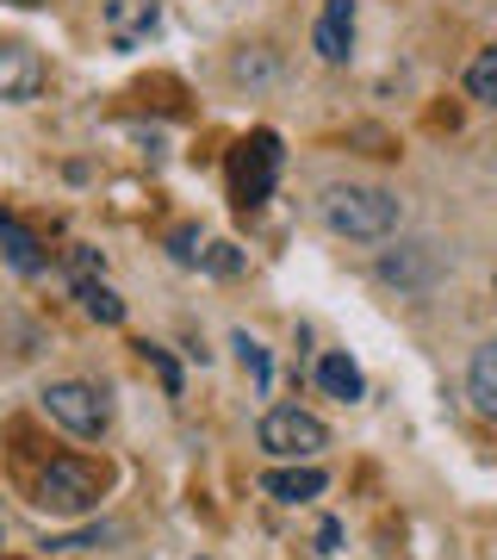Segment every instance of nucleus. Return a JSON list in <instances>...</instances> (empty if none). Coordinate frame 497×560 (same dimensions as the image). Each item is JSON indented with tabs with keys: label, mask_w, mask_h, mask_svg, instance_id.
Returning <instances> with one entry per match:
<instances>
[{
	"label": "nucleus",
	"mask_w": 497,
	"mask_h": 560,
	"mask_svg": "<svg viewBox=\"0 0 497 560\" xmlns=\"http://www.w3.org/2000/svg\"><path fill=\"white\" fill-rule=\"evenodd\" d=\"M99 474L94 467H87V460H50V467H44L38 474V504L44 511H57V517H81V511H94L99 504Z\"/></svg>",
	"instance_id": "2"
},
{
	"label": "nucleus",
	"mask_w": 497,
	"mask_h": 560,
	"mask_svg": "<svg viewBox=\"0 0 497 560\" xmlns=\"http://www.w3.org/2000/svg\"><path fill=\"white\" fill-rule=\"evenodd\" d=\"M44 411H50V423H62L69 436H99L106 423H113V405H106V393L87 381H57L44 386Z\"/></svg>",
	"instance_id": "5"
},
{
	"label": "nucleus",
	"mask_w": 497,
	"mask_h": 560,
	"mask_svg": "<svg viewBox=\"0 0 497 560\" xmlns=\"http://www.w3.org/2000/svg\"><path fill=\"white\" fill-rule=\"evenodd\" d=\"M0 249H7V261H13L20 275H38V268H44L38 237H32V231H25L20 219H13V212H0Z\"/></svg>",
	"instance_id": "10"
},
{
	"label": "nucleus",
	"mask_w": 497,
	"mask_h": 560,
	"mask_svg": "<svg viewBox=\"0 0 497 560\" xmlns=\"http://www.w3.org/2000/svg\"><path fill=\"white\" fill-rule=\"evenodd\" d=\"M274 175H280V138L274 131H256V138L237 143V156H230V194H237V206L249 212V206H261L268 194H274Z\"/></svg>",
	"instance_id": "3"
},
{
	"label": "nucleus",
	"mask_w": 497,
	"mask_h": 560,
	"mask_svg": "<svg viewBox=\"0 0 497 560\" xmlns=\"http://www.w3.org/2000/svg\"><path fill=\"white\" fill-rule=\"evenodd\" d=\"M75 300H81V312H87V318L125 324V300L113 293V287H99V280H75Z\"/></svg>",
	"instance_id": "12"
},
{
	"label": "nucleus",
	"mask_w": 497,
	"mask_h": 560,
	"mask_svg": "<svg viewBox=\"0 0 497 560\" xmlns=\"http://www.w3.org/2000/svg\"><path fill=\"white\" fill-rule=\"evenodd\" d=\"M261 448L280 460H311L330 448V430H323L311 411H298V405H274L268 418H261Z\"/></svg>",
	"instance_id": "4"
},
{
	"label": "nucleus",
	"mask_w": 497,
	"mask_h": 560,
	"mask_svg": "<svg viewBox=\"0 0 497 560\" xmlns=\"http://www.w3.org/2000/svg\"><path fill=\"white\" fill-rule=\"evenodd\" d=\"M138 349H143V361H150V368L162 374V386H168V393H180V368H175V355H168V349H156V342H138Z\"/></svg>",
	"instance_id": "14"
},
{
	"label": "nucleus",
	"mask_w": 497,
	"mask_h": 560,
	"mask_svg": "<svg viewBox=\"0 0 497 560\" xmlns=\"http://www.w3.org/2000/svg\"><path fill=\"white\" fill-rule=\"evenodd\" d=\"M398 200L386 187H360V180H336V187H323V224L348 243H379L398 231Z\"/></svg>",
	"instance_id": "1"
},
{
	"label": "nucleus",
	"mask_w": 497,
	"mask_h": 560,
	"mask_svg": "<svg viewBox=\"0 0 497 560\" xmlns=\"http://www.w3.org/2000/svg\"><path fill=\"white\" fill-rule=\"evenodd\" d=\"M466 94H473L478 106H497V44L466 62Z\"/></svg>",
	"instance_id": "13"
},
{
	"label": "nucleus",
	"mask_w": 497,
	"mask_h": 560,
	"mask_svg": "<svg viewBox=\"0 0 497 560\" xmlns=\"http://www.w3.org/2000/svg\"><path fill=\"white\" fill-rule=\"evenodd\" d=\"M466 399H473L478 418H497V342H485L466 368Z\"/></svg>",
	"instance_id": "8"
},
{
	"label": "nucleus",
	"mask_w": 497,
	"mask_h": 560,
	"mask_svg": "<svg viewBox=\"0 0 497 560\" xmlns=\"http://www.w3.org/2000/svg\"><path fill=\"white\" fill-rule=\"evenodd\" d=\"M355 50V0H323L318 13V57L323 62H348Z\"/></svg>",
	"instance_id": "7"
},
{
	"label": "nucleus",
	"mask_w": 497,
	"mask_h": 560,
	"mask_svg": "<svg viewBox=\"0 0 497 560\" xmlns=\"http://www.w3.org/2000/svg\"><path fill=\"white\" fill-rule=\"evenodd\" d=\"M261 492H268V499H280V504L318 499V492H323V474H318V467H286V474H268V480H261Z\"/></svg>",
	"instance_id": "11"
},
{
	"label": "nucleus",
	"mask_w": 497,
	"mask_h": 560,
	"mask_svg": "<svg viewBox=\"0 0 497 560\" xmlns=\"http://www.w3.org/2000/svg\"><path fill=\"white\" fill-rule=\"evenodd\" d=\"M44 94V57L32 44H0V101L25 106Z\"/></svg>",
	"instance_id": "6"
},
{
	"label": "nucleus",
	"mask_w": 497,
	"mask_h": 560,
	"mask_svg": "<svg viewBox=\"0 0 497 560\" xmlns=\"http://www.w3.org/2000/svg\"><path fill=\"white\" fill-rule=\"evenodd\" d=\"M237 355H242V368H249V374H256L261 386H268V355H261V342H256V337H242V330H237Z\"/></svg>",
	"instance_id": "15"
},
{
	"label": "nucleus",
	"mask_w": 497,
	"mask_h": 560,
	"mask_svg": "<svg viewBox=\"0 0 497 560\" xmlns=\"http://www.w3.org/2000/svg\"><path fill=\"white\" fill-rule=\"evenodd\" d=\"M318 386L330 393V399H342V405H355L360 393H367V381H360V368L348 355H323L318 361Z\"/></svg>",
	"instance_id": "9"
},
{
	"label": "nucleus",
	"mask_w": 497,
	"mask_h": 560,
	"mask_svg": "<svg viewBox=\"0 0 497 560\" xmlns=\"http://www.w3.org/2000/svg\"><path fill=\"white\" fill-rule=\"evenodd\" d=\"M205 268H212V275H237V256H230V243H218V249L205 256Z\"/></svg>",
	"instance_id": "16"
},
{
	"label": "nucleus",
	"mask_w": 497,
	"mask_h": 560,
	"mask_svg": "<svg viewBox=\"0 0 497 560\" xmlns=\"http://www.w3.org/2000/svg\"><path fill=\"white\" fill-rule=\"evenodd\" d=\"M13 7H44V0H13Z\"/></svg>",
	"instance_id": "17"
}]
</instances>
